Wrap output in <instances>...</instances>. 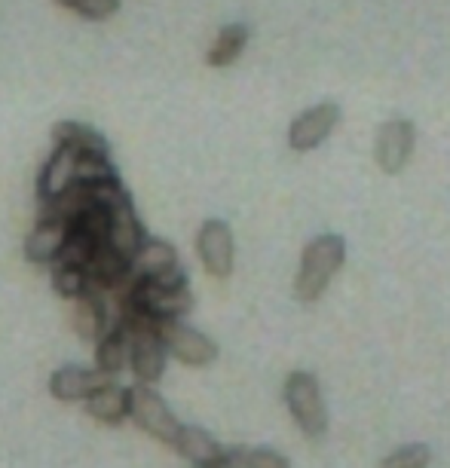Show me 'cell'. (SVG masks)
<instances>
[{
  "instance_id": "obj_1",
  "label": "cell",
  "mask_w": 450,
  "mask_h": 468,
  "mask_svg": "<svg viewBox=\"0 0 450 468\" xmlns=\"http://www.w3.org/2000/svg\"><path fill=\"white\" fill-rule=\"evenodd\" d=\"M347 261V242L343 236L325 233L316 236V239L304 249V258H300V270L295 279V297L300 303H316L325 288L331 285L334 272L343 267Z\"/></svg>"
},
{
  "instance_id": "obj_2",
  "label": "cell",
  "mask_w": 450,
  "mask_h": 468,
  "mask_svg": "<svg viewBox=\"0 0 450 468\" xmlns=\"http://www.w3.org/2000/svg\"><path fill=\"white\" fill-rule=\"evenodd\" d=\"M285 401L291 417L297 420V426L306 438H322L328 431V410H325L319 383H316L313 374L295 370L285 379Z\"/></svg>"
},
{
  "instance_id": "obj_3",
  "label": "cell",
  "mask_w": 450,
  "mask_h": 468,
  "mask_svg": "<svg viewBox=\"0 0 450 468\" xmlns=\"http://www.w3.org/2000/svg\"><path fill=\"white\" fill-rule=\"evenodd\" d=\"M129 417L135 420V426L141 431H147L154 441L169 444V447L181 429V422L175 420V413L169 410V404L163 401V395L156 392L154 386H145V383H135L129 388Z\"/></svg>"
},
{
  "instance_id": "obj_4",
  "label": "cell",
  "mask_w": 450,
  "mask_h": 468,
  "mask_svg": "<svg viewBox=\"0 0 450 468\" xmlns=\"http://www.w3.org/2000/svg\"><path fill=\"white\" fill-rule=\"evenodd\" d=\"M156 334H160L166 356H175L188 367H206L218 358V343L202 331L184 324L181 319L156 322Z\"/></svg>"
},
{
  "instance_id": "obj_5",
  "label": "cell",
  "mask_w": 450,
  "mask_h": 468,
  "mask_svg": "<svg viewBox=\"0 0 450 468\" xmlns=\"http://www.w3.org/2000/svg\"><path fill=\"white\" fill-rule=\"evenodd\" d=\"M197 251L211 279H227L233 272V233L224 220L211 218L199 227Z\"/></svg>"
},
{
  "instance_id": "obj_6",
  "label": "cell",
  "mask_w": 450,
  "mask_h": 468,
  "mask_svg": "<svg viewBox=\"0 0 450 468\" xmlns=\"http://www.w3.org/2000/svg\"><path fill=\"white\" fill-rule=\"evenodd\" d=\"M338 122H340V108H338V104L325 101V104H319V108L304 111L295 122H291V129H288L291 150H297V154H306V150L319 147L322 141L334 132Z\"/></svg>"
},
{
  "instance_id": "obj_7",
  "label": "cell",
  "mask_w": 450,
  "mask_h": 468,
  "mask_svg": "<svg viewBox=\"0 0 450 468\" xmlns=\"http://www.w3.org/2000/svg\"><path fill=\"white\" fill-rule=\"evenodd\" d=\"M413 154V122L411 120H390L386 126L377 132L374 156L377 165L386 175H399L408 165Z\"/></svg>"
},
{
  "instance_id": "obj_8",
  "label": "cell",
  "mask_w": 450,
  "mask_h": 468,
  "mask_svg": "<svg viewBox=\"0 0 450 468\" xmlns=\"http://www.w3.org/2000/svg\"><path fill=\"white\" fill-rule=\"evenodd\" d=\"M68 233H70V224L61 220L56 215H40V220L34 224V229L25 239V261L31 263H56L61 249L68 242Z\"/></svg>"
},
{
  "instance_id": "obj_9",
  "label": "cell",
  "mask_w": 450,
  "mask_h": 468,
  "mask_svg": "<svg viewBox=\"0 0 450 468\" xmlns=\"http://www.w3.org/2000/svg\"><path fill=\"white\" fill-rule=\"evenodd\" d=\"M77 184V154L70 147H56L52 156L43 165L40 178H38V199L40 206L59 199L61 193H68Z\"/></svg>"
},
{
  "instance_id": "obj_10",
  "label": "cell",
  "mask_w": 450,
  "mask_h": 468,
  "mask_svg": "<svg viewBox=\"0 0 450 468\" xmlns=\"http://www.w3.org/2000/svg\"><path fill=\"white\" fill-rule=\"evenodd\" d=\"M111 377L99 374L95 367H77V365H68V367H59L56 374L49 377V395L56 401H65V404H74V401H86L90 395L95 392L99 386L108 383Z\"/></svg>"
},
{
  "instance_id": "obj_11",
  "label": "cell",
  "mask_w": 450,
  "mask_h": 468,
  "mask_svg": "<svg viewBox=\"0 0 450 468\" xmlns=\"http://www.w3.org/2000/svg\"><path fill=\"white\" fill-rule=\"evenodd\" d=\"M172 270H178V251L166 239H150V236H145V242L129 258V272L135 279H160Z\"/></svg>"
},
{
  "instance_id": "obj_12",
  "label": "cell",
  "mask_w": 450,
  "mask_h": 468,
  "mask_svg": "<svg viewBox=\"0 0 450 468\" xmlns=\"http://www.w3.org/2000/svg\"><path fill=\"white\" fill-rule=\"evenodd\" d=\"M104 291L90 285V291L80 297H74V306H70V324H74L77 337L86 343H95L104 334V324H108V313H104Z\"/></svg>"
},
{
  "instance_id": "obj_13",
  "label": "cell",
  "mask_w": 450,
  "mask_h": 468,
  "mask_svg": "<svg viewBox=\"0 0 450 468\" xmlns=\"http://www.w3.org/2000/svg\"><path fill=\"white\" fill-rule=\"evenodd\" d=\"M52 144L70 147L74 154H92V156H111V144L104 141L102 132H95L86 122L77 120H59L52 126Z\"/></svg>"
},
{
  "instance_id": "obj_14",
  "label": "cell",
  "mask_w": 450,
  "mask_h": 468,
  "mask_svg": "<svg viewBox=\"0 0 450 468\" xmlns=\"http://www.w3.org/2000/svg\"><path fill=\"white\" fill-rule=\"evenodd\" d=\"M86 413L102 426H120L129 417V388L108 379L86 399Z\"/></svg>"
},
{
  "instance_id": "obj_15",
  "label": "cell",
  "mask_w": 450,
  "mask_h": 468,
  "mask_svg": "<svg viewBox=\"0 0 450 468\" xmlns=\"http://www.w3.org/2000/svg\"><path fill=\"white\" fill-rule=\"evenodd\" d=\"M104 242H108L113 251H120L123 258L135 254L138 245L145 242V227H141L135 208L120 206L108 211V236H104Z\"/></svg>"
},
{
  "instance_id": "obj_16",
  "label": "cell",
  "mask_w": 450,
  "mask_h": 468,
  "mask_svg": "<svg viewBox=\"0 0 450 468\" xmlns=\"http://www.w3.org/2000/svg\"><path fill=\"white\" fill-rule=\"evenodd\" d=\"M129 365V337L120 328V322L113 328H104V334L95 340V370L104 377H117Z\"/></svg>"
},
{
  "instance_id": "obj_17",
  "label": "cell",
  "mask_w": 450,
  "mask_h": 468,
  "mask_svg": "<svg viewBox=\"0 0 450 468\" xmlns=\"http://www.w3.org/2000/svg\"><path fill=\"white\" fill-rule=\"evenodd\" d=\"M86 272H90L92 285L102 288L104 294L108 291H113L120 285V282L129 279V258H123L120 251H113L108 242H102L99 249H95L90 267H86Z\"/></svg>"
},
{
  "instance_id": "obj_18",
  "label": "cell",
  "mask_w": 450,
  "mask_h": 468,
  "mask_svg": "<svg viewBox=\"0 0 450 468\" xmlns=\"http://www.w3.org/2000/svg\"><path fill=\"white\" fill-rule=\"evenodd\" d=\"M172 447L193 465L215 463V459L224 456V450H227V447H220L206 429H197V426H181L178 435L172 441Z\"/></svg>"
},
{
  "instance_id": "obj_19",
  "label": "cell",
  "mask_w": 450,
  "mask_h": 468,
  "mask_svg": "<svg viewBox=\"0 0 450 468\" xmlns=\"http://www.w3.org/2000/svg\"><path fill=\"white\" fill-rule=\"evenodd\" d=\"M245 43H249V28H245V25H227V28H220L215 43L209 47L206 61H209L211 68L233 65V61L242 56Z\"/></svg>"
},
{
  "instance_id": "obj_20",
  "label": "cell",
  "mask_w": 450,
  "mask_h": 468,
  "mask_svg": "<svg viewBox=\"0 0 450 468\" xmlns=\"http://www.w3.org/2000/svg\"><path fill=\"white\" fill-rule=\"evenodd\" d=\"M92 285L90 272L86 267H74V263H52V288H56L59 297L65 300H74L86 294Z\"/></svg>"
},
{
  "instance_id": "obj_21",
  "label": "cell",
  "mask_w": 450,
  "mask_h": 468,
  "mask_svg": "<svg viewBox=\"0 0 450 468\" xmlns=\"http://www.w3.org/2000/svg\"><path fill=\"white\" fill-rule=\"evenodd\" d=\"M99 245H102V239H95L92 233H86V229H80V227H70L68 242H65V249H61L56 263H74V267H90V261H92V254H95V249H99Z\"/></svg>"
},
{
  "instance_id": "obj_22",
  "label": "cell",
  "mask_w": 450,
  "mask_h": 468,
  "mask_svg": "<svg viewBox=\"0 0 450 468\" xmlns=\"http://www.w3.org/2000/svg\"><path fill=\"white\" fill-rule=\"evenodd\" d=\"M56 4H61L65 10L83 16V19H90V22H104V19H111V16H117L120 10V0H56Z\"/></svg>"
},
{
  "instance_id": "obj_23",
  "label": "cell",
  "mask_w": 450,
  "mask_h": 468,
  "mask_svg": "<svg viewBox=\"0 0 450 468\" xmlns=\"http://www.w3.org/2000/svg\"><path fill=\"white\" fill-rule=\"evenodd\" d=\"M432 463V450L426 444H408L395 450L392 456H386L380 468H426Z\"/></svg>"
},
{
  "instance_id": "obj_24",
  "label": "cell",
  "mask_w": 450,
  "mask_h": 468,
  "mask_svg": "<svg viewBox=\"0 0 450 468\" xmlns=\"http://www.w3.org/2000/svg\"><path fill=\"white\" fill-rule=\"evenodd\" d=\"M242 468H291L288 459H282L279 453L273 450H245V459H242Z\"/></svg>"
},
{
  "instance_id": "obj_25",
  "label": "cell",
  "mask_w": 450,
  "mask_h": 468,
  "mask_svg": "<svg viewBox=\"0 0 450 468\" xmlns=\"http://www.w3.org/2000/svg\"><path fill=\"white\" fill-rule=\"evenodd\" d=\"M242 459H245V447H227L224 456L215 459V463H202L193 468H242Z\"/></svg>"
}]
</instances>
